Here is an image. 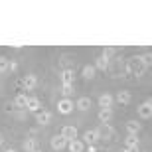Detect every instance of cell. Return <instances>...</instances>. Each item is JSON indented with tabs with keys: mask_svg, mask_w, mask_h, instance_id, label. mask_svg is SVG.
Here are the masks:
<instances>
[{
	"mask_svg": "<svg viewBox=\"0 0 152 152\" xmlns=\"http://www.w3.org/2000/svg\"><path fill=\"white\" fill-rule=\"evenodd\" d=\"M126 69H129L132 75L140 77V75L146 71V63L142 61V57H140V56H134V57H130V61H129V65H126Z\"/></svg>",
	"mask_w": 152,
	"mask_h": 152,
	"instance_id": "cell-1",
	"label": "cell"
},
{
	"mask_svg": "<svg viewBox=\"0 0 152 152\" xmlns=\"http://www.w3.org/2000/svg\"><path fill=\"white\" fill-rule=\"evenodd\" d=\"M51 121V113H48V111H38L36 113V123L42 124V126H45V124H50Z\"/></svg>",
	"mask_w": 152,
	"mask_h": 152,
	"instance_id": "cell-7",
	"label": "cell"
},
{
	"mask_svg": "<svg viewBox=\"0 0 152 152\" xmlns=\"http://www.w3.org/2000/svg\"><path fill=\"white\" fill-rule=\"evenodd\" d=\"M61 81H63V85H73V69H63Z\"/></svg>",
	"mask_w": 152,
	"mask_h": 152,
	"instance_id": "cell-15",
	"label": "cell"
},
{
	"mask_svg": "<svg viewBox=\"0 0 152 152\" xmlns=\"http://www.w3.org/2000/svg\"><path fill=\"white\" fill-rule=\"evenodd\" d=\"M83 140L89 144V146H93L97 140H99V132L97 130H85L83 132Z\"/></svg>",
	"mask_w": 152,
	"mask_h": 152,
	"instance_id": "cell-11",
	"label": "cell"
},
{
	"mask_svg": "<svg viewBox=\"0 0 152 152\" xmlns=\"http://www.w3.org/2000/svg\"><path fill=\"white\" fill-rule=\"evenodd\" d=\"M8 71V59L6 57H0V73Z\"/></svg>",
	"mask_w": 152,
	"mask_h": 152,
	"instance_id": "cell-25",
	"label": "cell"
},
{
	"mask_svg": "<svg viewBox=\"0 0 152 152\" xmlns=\"http://www.w3.org/2000/svg\"><path fill=\"white\" fill-rule=\"evenodd\" d=\"M34 152H42V150H39V148H36V150H34Z\"/></svg>",
	"mask_w": 152,
	"mask_h": 152,
	"instance_id": "cell-31",
	"label": "cell"
},
{
	"mask_svg": "<svg viewBox=\"0 0 152 152\" xmlns=\"http://www.w3.org/2000/svg\"><path fill=\"white\" fill-rule=\"evenodd\" d=\"M22 148H24L26 152H34L36 148H38V140H36V138H28V140H24Z\"/></svg>",
	"mask_w": 152,
	"mask_h": 152,
	"instance_id": "cell-18",
	"label": "cell"
},
{
	"mask_svg": "<svg viewBox=\"0 0 152 152\" xmlns=\"http://www.w3.org/2000/svg\"><path fill=\"white\" fill-rule=\"evenodd\" d=\"M111 117H113V111H111V109H101V111H99V123L109 124Z\"/></svg>",
	"mask_w": 152,
	"mask_h": 152,
	"instance_id": "cell-14",
	"label": "cell"
},
{
	"mask_svg": "<svg viewBox=\"0 0 152 152\" xmlns=\"http://www.w3.org/2000/svg\"><path fill=\"white\" fill-rule=\"evenodd\" d=\"M95 69H99V71H107L109 69V59L107 57H97V61H95V65H93Z\"/></svg>",
	"mask_w": 152,
	"mask_h": 152,
	"instance_id": "cell-16",
	"label": "cell"
},
{
	"mask_svg": "<svg viewBox=\"0 0 152 152\" xmlns=\"http://www.w3.org/2000/svg\"><path fill=\"white\" fill-rule=\"evenodd\" d=\"M115 101H117L118 105H129V103L132 101V95H130V91H118L117 97H115Z\"/></svg>",
	"mask_w": 152,
	"mask_h": 152,
	"instance_id": "cell-6",
	"label": "cell"
},
{
	"mask_svg": "<svg viewBox=\"0 0 152 152\" xmlns=\"http://www.w3.org/2000/svg\"><path fill=\"white\" fill-rule=\"evenodd\" d=\"M124 152H138V148H124Z\"/></svg>",
	"mask_w": 152,
	"mask_h": 152,
	"instance_id": "cell-27",
	"label": "cell"
},
{
	"mask_svg": "<svg viewBox=\"0 0 152 152\" xmlns=\"http://www.w3.org/2000/svg\"><path fill=\"white\" fill-rule=\"evenodd\" d=\"M57 111L61 115H69L73 111V101L71 99H61V101L57 103Z\"/></svg>",
	"mask_w": 152,
	"mask_h": 152,
	"instance_id": "cell-3",
	"label": "cell"
},
{
	"mask_svg": "<svg viewBox=\"0 0 152 152\" xmlns=\"http://www.w3.org/2000/svg\"><path fill=\"white\" fill-rule=\"evenodd\" d=\"M97 132H99V138H111V136H113V126H111V124H103V126H99V130H97Z\"/></svg>",
	"mask_w": 152,
	"mask_h": 152,
	"instance_id": "cell-13",
	"label": "cell"
},
{
	"mask_svg": "<svg viewBox=\"0 0 152 152\" xmlns=\"http://www.w3.org/2000/svg\"><path fill=\"white\" fill-rule=\"evenodd\" d=\"M4 152H16V148H6Z\"/></svg>",
	"mask_w": 152,
	"mask_h": 152,
	"instance_id": "cell-29",
	"label": "cell"
},
{
	"mask_svg": "<svg viewBox=\"0 0 152 152\" xmlns=\"http://www.w3.org/2000/svg\"><path fill=\"white\" fill-rule=\"evenodd\" d=\"M126 130H129V134L140 132V123H138V121H129V123H126Z\"/></svg>",
	"mask_w": 152,
	"mask_h": 152,
	"instance_id": "cell-20",
	"label": "cell"
},
{
	"mask_svg": "<svg viewBox=\"0 0 152 152\" xmlns=\"http://www.w3.org/2000/svg\"><path fill=\"white\" fill-rule=\"evenodd\" d=\"M95 73H97V69L93 65H85L83 67V79H87V81H91V79L95 77Z\"/></svg>",
	"mask_w": 152,
	"mask_h": 152,
	"instance_id": "cell-21",
	"label": "cell"
},
{
	"mask_svg": "<svg viewBox=\"0 0 152 152\" xmlns=\"http://www.w3.org/2000/svg\"><path fill=\"white\" fill-rule=\"evenodd\" d=\"M51 148H53V150H63V148H67V140H65L61 134L51 136Z\"/></svg>",
	"mask_w": 152,
	"mask_h": 152,
	"instance_id": "cell-4",
	"label": "cell"
},
{
	"mask_svg": "<svg viewBox=\"0 0 152 152\" xmlns=\"http://www.w3.org/2000/svg\"><path fill=\"white\" fill-rule=\"evenodd\" d=\"M42 105H39V99L38 97H28V103H26V111H30V113H38V111H42Z\"/></svg>",
	"mask_w": 152,
	"mask_h": 152,
	"instance_id": "cell-8",
	"label": "cell"
},
{
	"mask_svg": "<svg viewBox=\"0 0 152 152\" xmlns=\"http://www.w3.org/2000/svg\"><path fill=\"white\" fill-rule=\"evenodd\" d=\"M113 103H115V99H113V95H109V93H103V95L99 97V107L101 109H111Z\"/></svg>",
	"mask_w": 152,
	"mask_h": 152,
	"instance_id": "cell-10",
	"label": "cell"
},
{
	"mask_svg": "<svg viewBox=\"0 0 152 152\" xmlns=\"http://www.w3.org/2000/svg\"><path fill=\"white\" fill-rule=\"evenodd\" d=\"M73 107H77L81 113H85V111H89V109H91V99H89V97H81Z\"/></svg>",
	"mask_w": 152,
	"mask_h": 152,
	"instance_id": "cell-12",
	"label": "cell"
},
{
	"mask_svg": "<svg viewBox=\"0 0 152 152\" xmlns=\"http://www.w3.org/2000/svg\"><path fill=\"white\" fill-rule=\"evenodd\" d=\"M124 144H126V148H138L140 140H138V136H136V134H129L126 138H124Z\"/></svg>",
	"mask_w": 152,
	"mask_h": 152,
	"instance_id": "cell-17",
	"label": "cell"
},
{
	"mask_svg": "<svg viewBox=\"0 0 152 152\" xmlns=\"http://www.w3.org/2000/svg\"><path fill=\"white\" fill-rule=\"evenodd\" d=\"M67 146H69V152H83V140H71L67 142Z\"/></svg>",
	"mask_w": 152,
	"mask_h": 152,
	"instance_id": "cell-19",
	"label": "cell"
},
{
	"mask_svg": "<svg viewBox=\"0 0 152 152\" xmlns=\"http://www.w3.org/2000/svg\"><path fill=\"white\" fill-rule=\"evenodd\" d=\"M87 152H97V150H95V146H89V148H87Z\"/></svg>",
	"mask_w": 152,
	"mask_h": 152,
	"instance_id": "cell-28",
	"label": "cell"
},
{
	"mask_svg": "<svg viewBox=\"0 0 152 152\" xmlns=\"http://www.w3.org/2000/svg\"><path fill=\"white\" fill-rule=\"evenodd\" d=\"M61 136H63V138H65L67 142L75 140V138H77V129H75V126H63Z\"/></svg>",
	"mask_w": 152,
	"mask_h": 152,
	"instance_id": "cell-9",
	"label": "cell"
},
{
	"mask_svg": "<svg viewBox=\"0 0 152 152\" xmlns=\"http://www.w3.org/2000/svg\"><path fill=\"white\" fill-rule=\"evenodd\" d=\"M138 117H142V118H150L152 117V101L150 99L138 105Z\"/></svg>",
	"mask_w": 152,
	"mask_h": 152,
	"instance_id": "cell-2",
	"label": "cell"
},
{
	"mask_svg": "<svg viewBox=\"0 0 152 152\" xmlns=\"http://www.w3.org/2000/svg\"><path fill=\"white\" fill-rule=\"evenodd\" d=\"M14 103H16V107L26 109V103H28V95H26V93H18L16 99H14Z\"/></svg>",
	"mask_w": 152,
	"mask_h": 152,
	"instance_id": "cell-22",
	"label": "cell"
},
{
	"mask_svg": "<svg viewBox=\"0 0 152 152\" xmlns=\"http://www.w3.org/2000/svg\"><path fill=\"white\" fill-rule=\"evenodd\" d=\"M61 93H63V99H69L73 95V85H61Z\"/></svg>",
	"mask_w": 152,
	"mask_h": 152,
	"instance_id": "cell-23",
	"label": "cell"
},
{
	"mask_svg": "<svg viewBox=\"0 0 152 152\" xmlns=\"http://www.w3.org/2000/svg\"><path fill=\"white\" fill-rule=\"evenodd\" d=\"M115 53H117V50H115V48H111V45L103 50V57H107V59H111V57H113Z\"/></svg>",
	"mask_w": 152,
	"mask_h": 152,
	"instance_id": "cell-24",
	"label": "cell"
},
{
	"mask_svg": "<svg viewBox=\"0 0 152 152\" xmlns=\"http://www.w3.org/2000/svg\"><path fill=\"white\" fill-rule=\"evenodd\" d=\"M2 142H4V140H2V134H0V146H2Z\"/></svg>",
	"mask_w": 152,
	"mask_h": 152,
	"instance_id": "cell-30",
	"label": "cell"
},
{
	"mask_svg": "<svg viewBox=\"0 0 152 152\" xmlns=\"http://www.w3.org/2000/svg\"><path fill=\"white\" fill-rule=\"evenodd\" d=\"M18 69V63L16 61H8V71H16Z\"/></svg>",
	"mask_w": 152,
	"mask_h": 152,
	"instance_id": "cell-26",
	"label": "cell"
},
{
	"mask_svg": "<svg viewBox=\"0 0 152 152\" xmlns=\"http://www.w3.org/2000/svg\"><path fill=\"white\" fill-rule=\"evenodd\" d=\"M24 87L26 91H32V89H36V85H38V79H36V75H26V77L22 79V83H20Z\"/></svg>",
	"mask_w": 152,
	"mask_h": 152,
	"instance_id": "cell-5",
	"label": "cell"
}]
</instances>
